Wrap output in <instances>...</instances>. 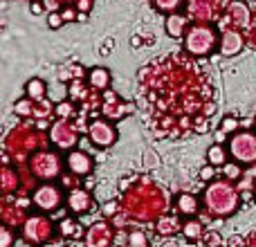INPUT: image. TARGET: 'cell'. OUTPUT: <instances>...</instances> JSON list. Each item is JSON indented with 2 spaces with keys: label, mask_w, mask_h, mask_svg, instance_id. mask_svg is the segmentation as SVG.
Instances as JSON below:
<instances>
[{
  "label": "cell",
  "mask_w": 256,
  "mask_h": 247,
  "mask_svg": "<svg viewBox=\"0 0 256 247\" xmlns=\"http://www.w3.org/2000/svg\"><path fill=\"white\" fill-rule=\"evenodd\" d=\"M220 14V0H186V16L196 22L216 20Z\"/></svg>",
  "instance_id": "obj_11"
},
{
  "label": "cell",
  "mask_w": 256,
  "mask_h": 247,
  "mask_svg": "<svg viewBox=\"0 0 256 247\" xmlns=\"http://www.w3.org/2000/svg\"><path fill=\"white\" fill-rule=\"evenodd\" d=\"M61 14H63V20L66 22H70V20H76V16H79V14H76V7H66V9H61Z\"/></svg>",
  "instance_id": "obj_40"
},
{
  "label": "cell",
  "mask_w": 256,
  "mask_h": 247,
  "mask_svg": "<svg viewBox=\"0 0 256 247\" xmlns=\"http://www.w3.org/2000/svg\"><path fill=\"white\" fill-rule=\"evenodd\" d=\"M86 81H88V86L92 90H99V92H106L108 88H110L112 84V74L110 70H106V68L97 66V68H90L88 76H86Z\"/></svg>",
  "instance_id": "obj_16"
},
{
  "label": "cell",
  "mask_w": 256,
  "mask_h": 247,
  "mask_svg": "<svg viewBox=\"0 0 256 247\" xmlns=\"http://www.w3.org/2000/svg\"><path fill=\"white\" fill-rule=\"evenodd\" d=\"M45 94H48V84L43 79H38V76H34V79H30L25 84V97L34 99V102H43Z\"/></svg>",
  "instance_id": "obj_21"
},
{
  "label": "cell",
  "mask_w": 256,
  "mask_h": 247,
  "mask_svg": "<svg viewBox=\"0 0 256 247\" xmlns=\"http://www.w3.org/2000/svg\"><path fill=\"white\" fill-rule=\"evenodd\" d=\"M189 16L180 12H173V14H166V20H164V30L171 38H184V34L189 32Z\"/></svg>",
  "instance_id": "obj_15"
},
{
  "label": "cell",
  "mask_w": 256,
  "mask_h": 247,
  "mask_svg": "<svg viewBox=\"0 0 256 247\" xmlns=\"http://www.w3.org/2000/svg\"><path fill=\"white\" fill-rule=\"evenodd\" d=\"M184 50L191 56H209L216 50V45H220V34L214 25L209 22H196L189 27V32L184 34Z\"/></svg>",
  "instance_id": "obj_2"
},
{
  "label": "cell",
  "mask_w": 256,
  "mask_h": 247,
  "mask_svg": "<svg viewBox=\"0 0 256 247\" xmlns=\"http://www.w3.org/2000/svg\"><path fill=\"white\" fill-rule=\"evenodd\" d=\"M254 124H256V122H254Z\"/></svg>",
  "instance_id": "obj_56"
},
{
  "label": "cell",
  "mask_w": 256,
  "mask_h": 247,
  "mask_svg": "<svg viewBox=\"0 0 256 247\" xmlns=\"http://www.w3.org/2000/svg\"><path fill=\"white\" fill-rule=\"evenodd\" d=\"M34 108H36V102L30 97L18 99V102L14 104V112H16L18 117H34Z\"/></svg>",
  "instance_id": "obj_26"
},
{
  "label": "cell",
  "mask_w": 256,
  "mask_h": 247,
  "mask_svg": "<svg viewBox=\"0 0 256 247\" xmlns=\"http://www.w3.org/2000/svg\"><path fill=\"white\" fill-rule=\"evenodd\" d=\"M182 236H184L189 243H200L204 236V222L200 218H186L182 222Z\"/></svg>",
  "instance_id": "obj_19"
},
{
  "label": "cell",
  "mask_w": 256,
  "mask_h": 247,
  "mask_svg": "<svg viewBox=\"0 0 256 247\" xmlns=\"http://www.w3.org/2000/svg\"><path fill=\"white\" fill-rule=\"evenodd\" d=\"M63 164H66V160L58 155V150L40 148L34 155H30V171L40 182H54L56 178H61Z\"/></svg>",
  "instance_id": "obj_3"
},
{
  "label": "cell",
  "mask_w": 256,
  "mask_h": 247,
  "mask_svg": "<svg viewBox=\"0 0 256 247\" xmlns=\"http://www.w3.org/2000/svg\"><path fill=\"white\" fill-rule=\"evenodd\" d=\"M160 247H180L176 240V236H171V238H164L162 243H160Z\"/></svg>",
  "instance_id": "obj_45"
},
{
  "label": "cell",
  "mask_w": 256,
  "mask_h": 247,
  "mask_svg": "<svg viewBox=\"0 0 256 247\" xmlns=\"http://www.w3.org/2000/svg\"><path fill=\"white\" fill-rule=\"evenodd\" d=\"M214 110H216V106H214V104H207V106H204V117H212Z\"/></svg>",
  "instance_id": "obj_46"
},
{
  "label": "cell",
  "mask_w": 256,
  "mask_h": 247,
  "mask_svg": "<svg viewBox=\"0 0 256 247\" xmlns=\"http://www.w3.org/2000/svg\"><path fill=\"white\" fill-rule=\"evenodd\" d=\"M102 112L108 117V120H122V117H126V112H132V104H122V102H117V104H106V106L102 108Z\"/></svg>",
  "instance_id": "obj_25"
},
{
  "label": "cell",
  "mask_w": 256,
  "mask_h": 247,
  "mask_svg": "<svg viewBox=\"0 0 256 247\" xmlns=\"http://www.w3.org/2000/svg\"><path fill=\"white\" fill-rule=\"evenodd\" d=\"M243 48H245V38L240 34V30L225 27L220 32V45H218V50H220L222 56H236V54L243 52Z\"/></svg>",
  "instance_id": "obj_14"
},
{
  "label": "cell",
  "mask_w": 256,
  "mask_h": 247,
  "mask_svg": "<svg viewBox=\"0 0 256 247\" xmlns=\"http://www.w3.org/2000/svg\"><path fill=\"white\" fill-rule=\"evenodd\" d=\"M30 196H32L34 207L43 214H52L66 204V191L56 182H40V184L34 186V191Z\"/></svg>",
  "instance_id": "obj_5"
},
{
  "label": "cell",
  "mask_w": 256,
  "mask_h": 247,
  "mask_svg": "<svg viewBox=\"0 0 256 247\" xmlns=\"http://www.w3.org/2000/svg\"><path fill=\"white\" fill-rule=\"evenodd\" d=\"M92 184H94V178H92V176H90V178H88V180H86V184H84V186H88V189H92Z\"/></svg>",
  "instance_id": "obj_49"
},
{
  "label": "cell",
  "mask_w": 256,
  "mask_h": 247,
  "mask_svg": "<svg viewBox=\"0 0 256 247\" xmlns=\"http://www.w3.org/2000/svg\"><path fill=\"white\" fill-rule=\"evenodd\" d=\"M130 45H132V48H140V45H142V36H140V34H137V36H132Z\"/></svg>",
  "instance_id": "obj_47"
},
{
  "label": "cell",
  "mask_w": 256,
  "mask_h": 247,
  "mask_svg": "<svg viewBox=\"0 0 256 247\" xmlns=\"http://www.w3.org/2000/svg\"><path fill=\"white\" fill-rule=\"evenodd\" d=\"M225 135H227L225 130H218L216 132V142H218V144H220V142H225Z\"/></svg>",
  "instance_id": "obj_48"
},
{
  "label": "cell",
  "mask_w": 256,
  "mask_h": 247,
  "mask_svg": "<svg viewBox=\"0 0 256 247\" xmlns=\"http://www.w3.org/2000/svg\"><path fill=\"white\" fill-rule=\"evenodd\" d=\"M227 158H230V150H227L222 144L214 142V144L209 146V150H207V162H209V164H214V166L222 168V166L227 164Z\"/></svg>",
  "instance_id": "obj_22"
},
{
  "label": "cell",
  "mask_w": 256,
  "mask_h": 247,
  "mask_svg": "<svg viewBox=\"0 0 256 247\" xmlns=\"http://www.w3.org/2000/svg\"><path fill=\"white\" fill-rule=\"evenodd\" d=\"M227 150L238 164H256V132L236 130L227 140Z\"/></svg>",
  "instance_id": "obj_6"
},
{
  "label": "cell",
  "mask_w": 256,
  "mask_h": 247,
  "mask_svg": "<svg viewBox=\"0 0 256 247\" xmlns=\"http://www.w3.org/2000/svg\"><path fill=\"white\" fill-rule=\"evenodd\" d=\"M126 247H150V245H148V238L144 236V232L135 230V232H130V236H128Z\"/></svg>",
  "instance_id": "obj_32"
},
{
  "label": "cell",
  "mask_w": 256,
  "mask_h": 247,
  "mask_svg": "<svg viewBox=\"0 0 256 247\" xmlns=\"http://www.w3.org/2000/svg\"><path fill=\"white\" fill-rule=\"evenodd\" d=\"M216 168H218V166H214V164H209V162H207L202 168H200V173H198L200 180H204V182H214V180H216Z\"/></svg>",
  "instance_id": "obj_35"
},
{
  "label": "cell",
  "mask_w": 256,
  "mask_h": 247,
  "mask_svg": "<svg viewBox=\"0 0 256 247\" xmlns=\"http://www.w3.org/2000/svg\"><path fill=\"white\" fill-rule=\"evenodd\" d=\"M66 168L70 173H74L76 178H88V176H92L94 158L88 150L72 148V150H68V155H66Z\"/></svg>",
  "instance_id": "obj_12"
},
{
  "label": "cell",
  "mask_w": 256,
  "mask_h": 247,
  "mask_svg": "<svg viewBox=\"0 0 256 247\" xmlns=\"http://www.w3.org/2000/svg\"><path fill=\"white\" fill-rule=\"evenodd\" d=\"M153 4H155V9H158V12L173 14V12H178V9L184 4V0H153Z\"/></svg>",
  "instance_id": "obj_28"
},
{
  "label": "cell",
  "mask_w": 256,
  "mask_h": 247,
  "mask_svg": "<svg viewBox=\"0 0 256 247\" xmlns=\"http://www.w3.org/2000/svg\"><path fill=\"white\" fill-rule=\"evenodd\" d=\"M250 18H252V12H250L248 4L240 2V0H232V2H227L225 16H222L218 27H222V22H227V25L236 27V30H245L250 25Z\"/></svg>",
  "instance_id": "obj_13"
},
{
  "label": "cell",
  "mask_w": 256,
  "mask_h": 247,
  "mask_svg": "<svg viewBox=\"0 0 256 247\" xmlns=\"http://www.w3.org/2000/svg\"><path fill=\"white\" fill-rule=\"evenodd\" d=\"M227 2H232V0H227Z\"/></svg>",
  "instance_id": "obj_55"
},
{
  "label": "cell",
  "mask_w": 256,
  "mask_h": 247,
  "mask_svg": "<svg viewBox=\"0 0 256 247\" xmlns=\"http://www.w3.org/2000/svg\"><path fill=\"white\" fill-rule=\"evenodd\" d=\"M36 126H38V128H48V126H50V124H48V122H45V120H40L38 124H36Z\"/></svg>",
  "instance_id": "obj_50"
},
{
  "label": "cell",
  "mask_w": 256,
  "mask_h": 247,
  "mask_svg": "<svg viewBox=\"0 0 256 247\" xmlns=\"http://www.w3.org/2000/svg\"><path fill=\"white\" fill-rule=\"evenodd\" d=\"M104 102H106V104H117V102H120V97H117V92H112V90L108 88L106 92H104Z\"/></svg>",
  "instance_id": "obj_44"
},
{
  "label": "cell",
  "mask_w": 256,
  "mask_h": 247,
  "mask_svg": "<svg viewBox=\"0 0 256 247\" xmlns=\"http://www.w3.org/2000/svg\"><path fill=\"white\" fill-rule=\"evenodd\" d=\"M30 12L34 14V16H40V14H43V12H48V9H45V4H43V2H38V0H34V2H30Z\"/></svg>",
  "instance_id": "obj_41"
},
{
  "label": "cell",
  "mask_w": 256,
  "mask_h": 247,
  "mask_svg": "<svg viewBox=\"0 0 256 247\" xmlns=\"http://www.w3.org/2000/svg\"><path fill=\"white\" fill-rule=\"evenodd\" d=\"M16 186H20V178H18V171L12 168L9 164L2 166V194L7 198L12 191H16Z\"/></svg>",
  "instance_id": "obj_23"
},
{
  "label": "cell",
  "mask_w": 256,
  "mask_h": 247,
  "mask_svg": "<svg viewBox=\"0 0 256 247\" xmlns=\"http://www.w3.org/2000/svg\"><path fill=\"white\" fill-rule=\"evenodd\" d=\"M54 115H56L58 120H70V117L76 115V108L72 102H58L56 108H54Z\"/></svg>",
  "instance_id": "obj_29"
},
{
  "label": "cell",
  "mask_w": 256,
  "mask_h": 247,
  "mask_svg": "<svg viewBox=\"0 0 256 247\" xmlns=\"http://www.w3.org/2000/svg\"><path fill=\"white\" fill-rule=\"evenodd\" d=\"M220 130H225V132H236L238 130V122H236V117L227 115L225 120H222V124H220Z\"/></svg>",
  "instance_id": "obj_38"
},
{
  "label": "cell",
  "mask_w": 256,
  "mask_h": 247,
  "mask_svg": "<svg viewBox=\"0 0 256 247\" xmlns=\"http://www.w3.org/2000/svg\"><path fill=\"white\" fill-rule=\"evenodd\" d=\"M74 7H76V12H86V14H88L90 7H92V0H76Z\"/></svg>",
  "instance_id": "obj_42"
},
{
  "label": "cell",
  "mask_w": 256,
  "mask_h": 247,
  "mask_svg": "<svg viewBox=\"0 0 256 247\" xmlns=\"http://www.w3.org/2000/svg\"><path fill=\"white\" fill-rule=\"evenodd\" d=\"M110 247H122V245H115V243H112V245H110Z\"/></svg>",
  "instance_id": "obj_51"
},
{
  "label": "cell",
  "mask_w": 256,
  "mask_h": 247,
  "mask_svg": "<svg viewBox=\"0 0 256 247\" xmlns=\"http://www.w3.org/2000/svg\"><path fill=\"white\" fill-rule=\"evenodd\" d=\"M220 171H222V176H225V180H240V178H243L245 176V173H243V168H240V164L238 162H227L225 164V166H222L220 168Z\"/></svg>",
  "instance_id": "obj_27"
},
{
  "label": "cell",
  "mask_w": 256,
  "mask_h": 247,
  "mask_svg": "<svg viewBox=\"0 0 256 247\" xmlns=\"http://www.w3.org/2000/svg\"><path fill=\"white\" fill-rule=\"evenodd\" d=\"M79 140H81L79 126L72 124L70 120H56L50 126V142L54 144V148L72 150V148H76Z\"/></svg>",
  "instance_id": "obj_7"
},
{
  "label": "cell",
  "mask_w": 256,
  "mask_h": 247,
  "mask_svg": "<svg viewBox=\"0 0 256 247\" xmlns=\"http://www.w3.org/2000/svg\"><path fill=\"white\" fill-rule=\"evenodd\" d=\"M254 198H256V184H254Z\"/></svg>",
  "instance_id": "obj_52"
},
{
  "label": "cell",
  "mask_w": 256,
  "mask_h": 247,
  "mask_svg": "<svg viewBox=\"0 0 256 247\" xmlns=\"http://www.w3.org/2000/svg\"><path fill=\"white\" fill-rule=\"evenodd\" d=\"M66 207L74 216H84L94 209V196L90 194L88 186H74L66 194Z\"/></svg>",
  "instance_id": "obj_10"
},
{
  "label": "cell",
  "mask_w": 256,
  "mask_h": 247,
  "mask_svg": "<svg viewBox=\"0 0 256 247\" xmlns=\"http://www.w3.org/2000/svg\"><path fill=\"white\" fill-rule=\"evenodd\" d=\"M54 234H58V225H54L43 212L34 214V216H27V220L20 225V236L25 243L40 247L54 238Z\"/></svg>",
  "instance_id": "obj_4"
},
{
  "label": "cell",
  "mask_w": 256,
  "mask_h": 247,
  "mask_svg": "<svg viewBox=\"0 0 256 247\" xmlns=\"http://www.w3.org/2000/svg\"><path fill=\"white\" fill-rule=\"evenodd\" d=\"M200 243H204V247H220L222 236L218 234V232H204V236H202Z\"/></svg>",
  "instance_id": "obj_34"
},
{
  "label": "cell",
  "mask_w": 256,
  "mask_h": 247,
  "mask_svg": "<svg viewBox=\"0 0 256 247\" xmlns=\"http://www.w3.org/2000/svg\"><path fill=\"white\" fill-rule=\"evenodd\" d=\"M115 227L108 220H97L86 230V247H110L115 243Z\"/></svg>",
  "instance_id": "obj_9"
},
{
  "label": "cell",
  "mask_w": 256,
  "mask_h": 247,
  "mask_svg": "<svg viewBox=\"0 0 256 247\" xmlns=\"http://www.w3.org/2000/svg\"><path fill=\"white\" fill-rule=\"evenodd\" d=\"M176 212L180 216H186V218H194L196 214L200 212V200L196 198L194 194H178L176 196Z\"/></svg>",
  "instance_id": "obj_17"
},
{
  "label": "cell",
  "mask_w": 256,
  "mask_h": 247,
  "mask_svg": "<svg viewBox=\"0 0 256 247\" xmlns=\"http://www.w3.org/2000/svg\"><path fill=\"white\" fill-rule=\"evenodd\" d=\"M30 2H34V0H30Z\"/></svg>",
  "instance_id": "obj_54"
},
{
  "label": "cell",
  "mask_w": 256,
  "mask_h": 247,
  "mask_svg": "<svg viewBox=\"0 0 256 247\" xmlns=\"http://www.w3.org/2000/svg\"><path fill=\"white\" fill-rule=\"evenodd\" d=\"M63 14L61 12H50L48 14V27L50 30H58V27H63Z\"/></svg>",
  "instance_id": "obj_36"
},
{
  "label": "cell",
  "mask_w": 256,
  "mask_h": 247,
  "mask_svg": "<svg viewBox=\"0 0 256 247\" xmlns=\"http://www.w3.org/2000/svg\"><path fill=\"white\" fill-rule=\"evenodd\" d=\"M240 196L230 180H214L202 194V207L214 218H230L238 212Z\"/></svg>",
  "instance_id": "obj_1"
},
{
  "label": "cell",
  "mask_w": 256,
  "mask_h": 247,
  "mask_svg": "<svg viewBox=\"0 0 256 247\" xmlns=\"http://www.w3.org/2000/svg\"><path fill=\"white\" fill-rule=\"evenodd\" d=\"M189 247H198V245H196V243H194V245H189Z\"/></svg>",
  "instance_id": "obj_53"
},
{
  "label": "cell",
  "mask_w": 256,
  "mask_h": 247,
  "mask_svg": "<svg viewBox=\"0 0 256 247\" xmlns=\"http://www.w3.org/2000/svg\"><path fill=\"white\" fill-rule=\"evenodd\" d=\"M86 135H88V140L97 148H110L117 142V128L112 124V120H108V117H97V120H92L88 124Z\"/></svg>",
  "instance_id": "obj_8"
},
{
  "label": "cell",
  "mask_w": 256,
  "mask_h": 247,
  "mask_svg": "<svg viewBox=\"0 0 256 247\" xmlns=\"http://www.w3.org/2000/svg\"><path fill=\"white\" fill-rule=\"evenodd\" d=\"M54 108L52 104L48 102V99H43V102H36V108H34V117H40V120H45V117L54 115Z\"/></svg>",
  "instance_id": "obj_31"
},
{
  "label": "cell",
  "mask_w": 256,
  "mask_h": 247,
  "mask_svg": "<svg viewBox=\"0 0 256 247\" xmlns=\"http://www.w3.org/2000/svg\"><path fill=\"white\" fill-rule=\"evenodd\" d=\"M155 232H158L162 238H171L178 232H182V225H180V220H178V216H173V214H162V216L158 218V222H155Z\"/></svg>",
  "instance_id": "obj_18"
},
{
  "label": "cell",
  "mask_w": 256,
  "mask_h": 247,
  "mask_svg": "<svg viewBox=\"0 0 256 247\" xmlns=\"http://www.w3.org/2000/svg\"><path fill=\"white\" fill-rule=\"evenodd\" d=\"M58 234H61L63 238H81V236H86V232L81 230V225L76 220L63 218V220L58 222Z\"/></svg>",
  "instance_id": "obj_24"
},
{
  "label": "cell",
  "mask_w": 256,
  "mask_h": 247,
  "mask_svg": "<svg viewBox=\"0 0 256 247\" xmlns=\"http://www.w3.org/2000/svg\"><path fill=\"white\" fill-rule=\"evenodd\" d=\"M142 162H144V168H148V171H153V168L160 166V158H158V153H155V150H144Z\"/></svg>",
  "instance_id": "obj_33"
},
{
  "label": "cell",
  "mask_w": 256,
  "mask_h": 247,
  "mask_svg": "<svg viewBox=\"0 0 256 247\" xmlns=\"http://www.w3.org/2000/svg\"><path fill=\"white\" fill-rule=\"evenodd\" d=\"M112 45H115V40H112V38H106V40H104L102 50H99V52H102V56H106V54L112 52Z\"/></svg>",
  "instance_id": "obj_43"
},
{
  "label": "cell",
  "mask_w": 256,
  "mask_h": 247,
  "mask_svg": "<svg viewBox=\"0 0 256 247\" xmlns=\"http://www.w3.org/2000/svg\"><path fill=\"white\" fill-rule=\"evenodd\" d=\"M16 243V232L12 225H0V247H14Z\"/></svg>",
  "instance_id": "obj_30"
},
{
  "label": "cell",
  "mask_w": 256,
  "mask_h": 247,
  "mask_svg": "<svg viewBox=\"0 0 256 247\" xmlns=\"http://www.w3.org/2000/svg\"><path fill=\"white\" fill-rule=\"evenodd\" d=\"M27 220V216H25V209L22 207H18L16 202L14 204H9L7 202V198H4V204H2V222L4 225H12V227H18V225H22V222Z\"/></svg>",
  "instance_id": "obj_20"
},
{
  "label": "cell",
  "mask_w": 256,
  "mask_h": 247,
  "mask_svg": "<svg viewBox=\"0 0 256 247\" xmlns=\"http://www.w3.org/2000/svg\"><path fill=\"white\" fill-rule=\"evenodd\" d=\"M120 212H122V207H120V202H115V200H112V202H106V204L102 207L104 218H115Z\"/></svg>",
  "instance_id": "obj_37"
},
{
  "label": "cell",
  "mask_w": 256,
  "mask_h": 247,
  "mask_svg": "<svg viewBox=\"0 0 256 247\" xmlns=\"http://www.w3.org/2000/svg\"><path fill=\"white\" fill-rule=\"evenodd\" d=\"M194 128H196L198 132H207V130H209V117L198 115V117H196V122H194Z\"/></svg>",
  "instance_id": "obj_39"
}]
</instances>
